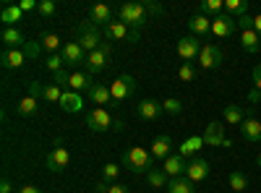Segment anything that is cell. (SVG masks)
<instances>
[{
  "label": "cell",
  "instance_id": "1",
  "mask_svg": "<svg viewBox=\"0 0 261 193\" xmlns=\"http://www.w3.org/2000/svg\"><path fill=\"white\" fill-rule=\"evenodd\" d=\"M120 162H123V167L130 170L134 175H146V173H151V170H154V157H151V152H146L144 146H130V149H125L123 157H120Z\"/></svg>",
  "mask_w": 261,
  "mask_h": 193
},
{
  "label": "cell",
  "instance_id": "2",
  "mask_svg": "<svg viewBox=\"0 0 261 193\" xmlns=\"http://www.w3.org/2000/svg\"><path fill=\"white\" fill-rule=\"evenodd\" d=\"M118 21H123L128 29L139 32L146 21H149V11H146L144 3H123V6L118 8Z\"/></svg>",
  "mask_w": 261,
  "mask_h": 193
},
{
  "label": "cell",
  "instance_id": "3",
  "mask_svg": "<svg viewBox=\"0 0 261 193\" xmlns=\"http://www.w3.org/2000/svg\"><path fill=\"white\" fill-rule=\"evenodd\" d=\"M76 34H79V45L86 50V55H89V52H94L99 45H102V29L99 26H94L92 24V21H81V24H79V29H76Z\"/></svg>",
  "mask_w": 261,
  "mask_h": 193
},
{
  "label": "cell",
  "instance_id": "4",
  "mask_svg": "<svg viewBox=\"0 0 261 193\" xmlns=\"http://www.w3.org/2000/svg\"><path fill=\"white\" fill-rule=\"evenodd\" d=\"M86 128H89L92 133H105V131H113L115 125V118L105 110V107H94V110L86 113Z\"/></svg>",
  "mask_w": 261,
  "mask_h": 193
},
{
  "label": "cell",
  "instance_id": "5",
  "mask_svg": "<svg viewBox=\"0 0 261 193\" xmlns=\"http://www.w3.org/2000/svg\"><path fill=\"white\" fill-rule=\"evenodd\" d=\"M110 94H113V102H125L136 94V78L130 73H120L113 84H110Z\"/></svg>",
  "mask_w": 261,
  "mask_h": 193
},
{
  "label": "cell",
  "instance_id": "6",
  "mask_svg": "<svg viewBox=\"0 0 261 193\" xmlns=\"http://www.w3.org/2000/svg\"><path fill=\"white\" fill-rule=\"evenodd\" d=\"M110 52H113V45L110 42H102V45L94 50V52H89L86 55V73H102L105 68H107V60H110Z\"/></svg>",
  "mask_w": 261,
  "mask_h": 193
},
{
  "label": "cell",
  "instance_id": "7",
  "mask_svg": "<svg viewBox=\"0 0 261 193\" xmlns=\"http://www.w3.org/2000/svg\"><path fill=\"white\" fill-rule=\"evenodd\" d=\"M199 63H201V68L204 71H214V68H220L222 63H225V52L220 45H214V42H206V45L201 47L199 52Z\"/></svg>",
  "mask_w": 261,
  "mask_h": 193
},
{
  "label": "cell",
  "instance_id": "8",
  "mask_svg": "<svg viewBox=\"0 0 261 193\" xmlns=\"http://www.w3.org/2000/svg\"><path fill=\"white\" fill-rule=\"evenodd\" d=\"M102 34L107 39H113V42H139V32L134 29H128L123 21H113V24H107L102 29Z\"/></svg>",
  "mask_w": 261,
  "mask_h": 193
},
{
  "label": "cell",
  "instance_id": "9",
  "mask_svg": "<svg viewBox=\"0 0 261 193\" xmlns=\"http://www.w3.org/2000/svg\"><path fill=\"white\" fill-rule=\"evenodd\" d=\"M71 164V152L63 146V141H55V149L47 154V170L50 173H63Z\"/></svg>",
  "mask_w": 261,
  "mask_h": 193
},
{
  "label": "cell",
  "instance_id": "10",
  "mask_svg": "<svg viewBox=\"0 0 261 193\" xmlns=\"http://www.w3.org/2000/svg\"><path fill=\"white\" fill-rule=\"evenodd\" d=\"M204 146H225V149L232 146V141L225 139V125L222 123L214 120V123L206 125V131H204Z\"/></svg>",
  "mask_w": 261,
  "mask_h": 193
},
{
  "label": "cell",
  "instance_id": "11",
  "mask_svg": "<svg viewBox=\"0 0 261 193\" xmlns=\"http://www.w3.org/2000/svg\"><path fill=\"white\" fill-rule=\"evenodd\" d=\"M241 136L248 144H261V120L253 118V107L246 110V120L241 123Z\"/></svg>",
  "mask_w": 261,
  "mask_h": 193
},
{
  "label": "cell",
  "instance_id": "12",
  "mask_svg": "<svg viewBox=\"0 0 261 193\" xmlns=\"http://www.w3.org/2000/svg\"><path fill=\"white\" fill-rule=\"evenodd\" d=\"M201 39L199 37H193V34H186V37H180L178 39V55L186 60V63H191L193 58H199V52H201Z\"/></svg>",
  "mask_w": 261,
  "mask_h": 193
},
{
  "label": "cell",
  "instance_id": "13",
  "mask_svg": "<svg viewBox=\"0 0 261 193\" xmlns=\"http://www.w3.org/2000/svg\"><path fill=\"white\" fill-rule=\"evenodd\" d=\"M209 173H212V167H209V162H206V159H201V157L191 159V162H188V167H186V178H188L191 183H201V180H206V178H209Z\"/></svg>",
  "mask_w": 261,
  "mask_h": 193
},
{
  "label": "cell",
  "instance_id": "14",
  "mask_svg": "<svg viewBox=\"0 0 261 193\" xmlns=\"http://www.w3.org/2000/svg\"><path fill=\"white\" fill-rule=\"evenodd\" d=\"M235 29H238V21H235L232 16H227V13H220L217 18H212V34H214L217 39L230 37Z\"/></svg>",
  "mask_w": 261,
  "mask_h": 193
},
{
  "label": "cell",
  "instance_id": "15",
  "mask_svg": "<svg viewBox=\"0 0 261 193\" xmlns=\"http://www.w3.org/2000/svg\"><path fill=\"white\" fill-rule=\"evenodd\" d=\"M162 113H165V110H162V102H157V99H141L139 107H136V115H139L141 120H146V123L160 120Z\"/></svg>",
  "mask_w": 261,
  "mask_h": 193
},
{
  "label": "cell",
  "instance_id": "16",
  "mask_svg": "<svg viewBox=\"0 0 261 193\" xmlns=\"http://www.w3.org/2000/svg\"><path fill=\"white\" fill-rule=\"evenodd\" d=\"M60 55L65 60V66H81V63H86V50L79 45V42H65Z\"/></svg>",
  "mask_w": 261,
  "mask_h": 193
},
{
  "label": "cell",
  "instance_id": "17",
  "mask_svg": "<svg viewBox=\"0 0 261 193\" xmlns=\"http://www.w3.org/2000/svg\"><path fill=\"white\" fill-rule=\"evenodd\" d=\"M186 167H188V162H186V157H183V154H170V157L162 162V170L167 173V178H170V180H172V178L186 175Z\"/></svg>",
  "mask_w": 261,
  "mask_h": 193
},
{
  "label": "cell",
  "instance_id": "18",
  "mask_svg": "<svg viewBox=\"0 0 261 193\" xmlns=\"http://www.w3.org/2000/svg\"><path fill=\"white\" fill-rule=\"evenodd\" d=\"M89 21H92L94 26L105 29L107 24H113V8H110V6H105V3L92 6V8H89Z\"/></svg>",
  "mask_w": 261,
  "mask_h": 193
},
{
  "label": "cell",
  "instance_id": "19",
  "mask_svg": "<svg viewBox=\"0 0 261 193\" xmlns=\"http://www.w3.org/2000/svg\"><path fill=\"white\" fill-rule=\"evenodd\" d=\"M92 87H94L92 73H86V71H76V73H71V78H68V92L81 94V92H89Z\"/></svg>",
  "mask_w": 261,
  "mask_h": 193
},
{
  "label": "cell",
  "instance_id": "20",
  "mask_svg": "<svg viewBox=\"0 0 261 193\" xmlns=\"http://www.w3.org/2000/svg\"><path fill=\"white\" fill-rule=\"evenodd\" d=\"M149 152H151V157H154V159H162V162H165V159L172 154V139H170V136H157L154 141H151Z\"/></svg>",
  "mask_w": 261,
  "mask_h": 193
},
{
  "label": "cell",
  "instance_id": "21",
  "mask_svg": "<svg viewBox=\"0 0 261 193\" xmlns=\"http://www.w3.org/2000/svg\"><path fill=\"white\" fill-rule=\"evenodd\" d=\"M3 45H6V50H21L27 45V39H24V34H21L16 26H8V29H3Z\"/></svg>",
  "mask_w": 261,
  "mask_h": 193
},
{
  "label": "cell",
  "instance_id": "22",
  "mask_svg": "<svg viewBox=\"0 0 261 193\" xmlns=\"http://www.w3.org/2000/svg\"><path fill=\"white\" fill-rule=\"evenodd\" d=\"M188 29H191V34L193 37H204L206 32H212V18L209 16H201V13H193L191 18H188Z\"/></svg>",
  "mask_w": 261,
  "mask_h": 193
},
{
  "label": "cell",
  "instance_id": "23",
  "mask_svg": "<svg viewBox=\"0 0 261 193\" xmlns=\"http://www.w3.org/2000/svg\"><path fill=\"white\" fill-rule=\"evenodd\" d=\"M86 94H89V99H92L97 107H105V104L113 102V94H110V87H107V84H94V87L86 92Z\"/></svg>",
  "mask_w": 261,
  "mask_h": 193
},
{
  "label": "cell",
  "instance_id": "24",
  "mask_svg": "<svg viewBox=\"0 0 261 193\" xmlns=\"http://www.w3.org/2000/svg\"><path fill=\"white\" fill-rule=\"evenodd\" d=\"M60 107L65 113H81L84 110V97L76 94V92H65L63 99H60Z\"/></svg>",
  "mask_w": 261,
  "mask_h": 193
},
{
  "label": "cell",
  "instance_id": "25",
  "mask_svg": "<svg viewBox=\"0 0 261 193\" xmlns=\"http://www.w3.org/2000/svg\"><path fill=\"white\" fill-rule=\"evenodd\" d=\"M0 60H3L6 68H21V66H24V60H27V55H24V50H3Z\"/></svg>",
  "mask_w": 261,
  "mask_h": 193
},
{
  "label": "cell",
  "instance_id": "26",
  "mask_svg": "<svg viewBox=\"0 0 261 193\" xmlns=\"http://www.w3.org/2000/svg\"><path fill=\"white\" fill-rule=\"evenodd\" d=\"M222 115H225V123L227 125H238V128H241V123L246 120V110H243L241 104H227Z\"/></svg>",
  "mask_w": 261,
  "mask_h": 193
},
{
  "label": "cell",
  "instance_id": "27",
  "mask_svg": "<svg viewBox=\"0 0 261 193\" xmlns=\"http://www.w3.org/2000/svg\"><path fill=\"white\" fill-rule=\"evenodd\" d=\"M167 193H196V183H191L186 175L172 178V180L167 183Z\"/></svg>",
  "mask_w": 261,
  "mask_h": 193
},
{
  "label": "cell",
  "instance_id": "28",
  "mask_svg": "<svg viewBox=\"0 0 261 193\" xmlns=\"http://www.w3.org/2000/svg\"><path fill=\"white\" fill-rule=\"evenodd\" d=\"M199 13L217 18L220 13H225V0H201V3H199Z\"/></svg>",
  "mask_w": 261,
  "mask_h": 193
},
{
  "label": "cell",
  "instance_id": "29",
  "mask_svg": "<svg viewBox=\"0 0 261 193\" xmlns=\"http://www.w3.org/2000/svg\"><path fill=\"white\" fill-rule=\"evenodd\" d=\"M21 18H24V11H21V6H6L3 13H0V21L6 24V29H8V26H16Z\"/></svg>",
  "mask_w": 261,
  "mask_h": 193
},
{
  "label": "cell",
  "instance_id": "30",
  "mask_svg": "<svg viewBox=\"0 0 261 193\" xmlns=\"http://www.w3.org/2000/svg\"><path fill=\"white\" fill-rule=\"evenodd\" d=\"M241 45H243L246 52L256 55V52L261 50V37H258L253 29H248V32H243V37H241Z\"/></svg>",
  "mask_w": 261,
  "mask_h": 193
},
{
  "label": "cell",
  "instance_id": "31",
  "mask_svg": "<svg viewBox=\"0 0 261 193\" xmlns=\"http://www.w3.org/2000/svg\"><path fill=\"white\" fill-rule=\"evenodd\" d=\"M37 110H39V102H37L34 97H29V94L16 104V113H18L21 118H32V115H37Z\"/></svg>",
  "mask_w": 261,
  "mask_h": 193
},
{
  "label": "cell",
  "instance_id": "32",
  "mask_svg": "<svg viewBox=\"0 0 261 193\" xmlns=\"http://www.w3.org/2000/svg\"><path fill=\"white\" fill-rule=\"evenodd\" d=\"M201 146H204V136H191V139H186V141L180 144V152H178V154H183V157L188 159V157H193L196 152H199Z\"/></svg>",
  "mask_w": 261,
  "mask_h": 193
},
{
  "label": "cell",
  "instance_id": "33",
  "mask_svg": "<svg viewBox=\"0 0 261 193\" xmlns=\"http://www.w3.org/2000/svg\"><path fill=\"white\" fill-rule=\"evenodd\" d=\"M146 183H149V188H167L170 178L162 167H154L151 173H146Z\"/></svg>",
  "mask_w": 261,
  "mask_h": 193
},
{
  "label": "cell",
  "instance_id": "34",
  "mask_svg": "<svg viewBox=\"0 0 261 193\" xmlns=\"http://www.w3.org/2000/svg\"><path fill=\"white\" fill-rule=\"evenodd\" d=\"M225 13L232 18H241L248 13V3L246 0H225Z\"/></svg>",
  "mask_w": 261,
  "mask_h": 193
},
{
  "label": "cell",
  "instance_id": "35",
  "mask_svg": "<svg viewBox=\"0 0 261 193\" xmlns=\"http://www.w3.org/2000/svg\"><path fill=\"white\" fill-rule=\"evenodd\" d=\"M39 42H42V47H45L47 52H58V50H63V42H60V37L55 34V32H45V34H42L39 37Z\"/></svg>",
  "mask_w": 261,
  "mask_h": 193
},
{
  "label": "cell",
  "instance_id": "36",
  "mask_svg": "<svg viewBox=\"0 0 261 193\" xmlns=\"http://www.w3.org/2000/svg\"><path fill=\"white\" fill-rule=\"evenodd\" d=\"M230 188H232L235 193H243V190L248 188L246 173H241V170H232V173H230Z\"/></svg>",
  "mask_w": 261,
  "mask_h": 193
},
{
  "label": "cell",
  "instance_id": "37",
  "mask_svg": "<svg viewBox=\"0 0 261 193\" xmlns=\"http://www.w3.org/2000/svg\"><path fill=\"white\" fill-rule=\"evenodd\" d=\"M118 175H120V164L107 162V164L102 167V180H105V183H115V180H118Z\"/></svg>",
  "mask_w": 261,
  "mask_h": 193
},
{
  "label": "cell",
  "instance_id": "38",
  "mask_svg": "<svg viewBox=\"0 0 261 193\" xmlns=\"http://www.w3.org/2000/svg\"><path fill=\"white\" fill-rule=\"evenodd\" d=\"M162 110H165L167 115H180V113H183V102H180L178 97H170V99L162 102Z\"/></svg>",
  "mask_w": 261,
  "mask_h": 193
},
{
  "label": "cell",
  "instance_id": "39",
  "mask_svg": "<svg viewBox=\"0 0 261 193\" xmlns=\"http://www.w3.org/2000/svg\"><path fill=\"white\" fill-rule=\"evenodd\" d=\"M63 94H65V92L58 87V84H47V87H45V102H58V104H60Z\"/></svg>",
  "mask_w": 261,
  "mask_h": 193
},
{
  "label": "cell",
  "instance_id": "40",
  "mask_svg": "<svg viewBox=\"0 0 261 193\" xmlns=\"http://www.w3.org/2000/svg\"><path fill=\"white\" fill-rule=\"evenodd\" d=\"M45 66H47L53 73H60V71H65V60H63L60 52H55V55H50V58L45 60Z\"/></svg>",
  "mask_w": 261,
  "mask_h": 193
},
{
  "label": "cell",
  "instance_id": "41",
  "mask_svg": "<svg viewBox=\"0 0 261 193\" xmlns=\"http://www.w3.org/2000/svg\"><path fill=\"white\" fill-rule=\"evenodd\" d=\"M37 11H39L42 18H53V16L58 13V6L53 3V0H39V8H37Z\"/></svg>",
  "mask_w": 261,
  "mask_h": 193
},
{
  "label": "cell",
  "instance_id": "42",
  "mask_svg": "<svg viewBox=\"0 0 261 193\" xmlns=\"http://www.w3.org/2000/svg\"><path fill=\"white\" fill-rule=\"evenodd\" d=\"M178 78H180V81H193V78H196V68H193V63H183L180 71H178Z\"/></svg>",
  "mask_w": 261,
  "mask_h": 193
},
{
  "label": "cell",
  "instance_id": "43",
  "mask_svg": "<svg viewBox=\"0 0 261 193\" xmlns=\"http://www.w3.org/2000/svg\"><path fill=\"white\" fill-rule=\"evenodd\" d=\"M45 87H47V84L32 81V84H29V97H34V99H45Z\"/></svg>",
  "mask_w": 261,
  "mask_h": 193
},
{
  "label": "cell",
  "instance_id": "44",
  "mask_svg": "<svg viewBox=\"0 0 261 193\" xmlns=\"http://www.w3.org/2000/svg\"><path fill=\"white\" fill-rule=\"evenodd\" d=\"M21 50H24L27 58H39V52L45 50V47H42V42H27V45L21 47Z\"/></svg>",
  "mask_w": 261,
  "mask_h": 193
},
{
  "label": "cell",
  "instance_id": "45",
  "mask_svg": "<svg viewBox=\"0 0 261 193\" xmlns=\"http://www.w3.org/2000/svg\"><path fill=\"white\" fill-rule=\"evenodd\" d=\"M55 76V81L53 84H58V87L63 89V87H68V78H71V73L68 71H60V73H53Z\"/></svg>",
  "mask_w": 261,
  "mask_h": 193
},
{
  "label": "cell",
  "instance_id": "46",
  "mask_svg": "<svg viewBox=\"0 0 261 193\" xmlns=\"http://www.w3.org/2000/svg\"><path fill=\"white\" fill-rule=\"evenodd\" d=\"M144 6H146L149 13H154V16H162V13H165V8H162L160 3H154V0H144Z\"/></svg>",
  "mask_w": 261,
  "mask_h": 193
},
{
  "label": "cell",
  "instance_id": "47",
  "mask_svg": "<svg viewBox=\"0 0 261 193\" xmlns=\"http://www.w3.org/2000/svg\"><path fill=\"white\" fill-rule=\"evenodd\" d=\"M235 21H238V26H241L243 32L253 29V16H248V13H246V16H241V18H235Z\"/></svg>",
  "mask_w": 261,
  "mask_h": 193
},
{
  "label": "cell",
  "instance_id": "48",
  "mask_svg": "<svg viewBox=\"0 0 261 193\" xmlns=\"http://www.w3.org/2000/svg\"><path fill=\"white\" fill-rule=\"evenodd\" d=\"M251 81H253V89H258L261 92V63L253 68V73H251Z\"/></svg>",
  "mask_w": 261,
  "mask_h": 193
},
{
  "label": "cell",
  "instance_id": "49",
  "mask_svg": "<svg viewBox=\"0 0 261 193\" xmlns=\"http://www.w3.org/2000/svg\"><path fill=\"white\" fill-rule=\"evenodd\" d=\"M107 193H130L125 185H120V183H110L107 185Z\"/></svg>",
  "mask_w": 261,
  "mask_h": 193
},
{
  "label": "cell",
  "instance_id": "50",
  "mask_svg": "<svg viewBox=\"0 0 261 193\" xmlns=\"http://www.w3.org/2000/svg\"><path fill=\"white\" fill-rule=\"evenodd\" d=\"M18 6H21V11H24V13H27V11H34V8H39V3H34V0H21Z\"/></svg>",
  "mask_w": 261,
  "mask_h": 193
},
{
  "label": "cell",
  "instance_id": "51",
  "mask_svg": "<svg viewBox=\"0 0 261 193\" xmlns=\"http://www.w3.org/2000/svg\"><path fill=\"white\" fill-rule=\"evenodd\" d=\"M18 193H42V190H39L37 185H21V188H18Z\"/></svg>",
  "mask_w": 261,
  "mask_h": 193
},
{
  "label": "cell",
  "instance_id": "52",
  "mask_svg": "<svg viewBox=\"0 0 261 193\" xmlns=\"http://www.w3.org/2000/svg\"><path fill=\"white\" fill-rule=\"evenodd\" d=\"M0 193H11V180H8V178L0 180Z\"/></svg>",
  "mask_w": 261,
  "mask_h": 193
},
{
  "label": "cell",
  "instance_id": "53",
  "mask_svg": "<svg viewBox=\"0 0 261 193\" xmlns=\"http://www.w3.org/2000/svg\"><path fill=\"white\" fill-rule=\"evenodd\" d=\"M253 32L261 37V13H258V16H253Z\"/></svg>",
  "mask_w": 261,
  "mask_h": 193
},
{
  "label": "cell",
  "instance_id": "54",
  "mask_svg": "<svg viewBox=\"0 0 261 193\" xmlns=\"http://www.w3.org/2000/svg\"><path fill=\"white\" fill-rule=\"evenodd\" d=\"M248 99H251V102H258V99H261V92H258V89H251V92H248Z\"/></svg>",
  "mask_w": 261,
  "mask_h": 193
},
{
  "label": "cell",
  "instance_id": "55",
  "mask_svg": "<svg viewBox=\"0 0 261 193\" xmlns=\"http://www.w3.org/2000/svg\"><path fill=\"white\" fill-rule=\"evenodd\" d=\"M107 185H110V183H105V180H99L94 190H97V193H107Z\"/></svg>",
  "mask_w": 261,
  "mask_h": 193
},
{
  "label": "cell",
  "instance_id": "56",
  "mask_svg": "<svg viewBox=\"0 0 261 193\" xmlns=\"http://www.w3.org/2000/svg\"><path fill=\"white\" fill-rule=\"evenodd\" d=\"M123 128H125V123H123L120 118H115V125H113V131H123Z\"/></svg>",
  "mask_w": 261,
  "mask_h": 193
},
{
  "label": "cell",
  "instance_id": "57",
  "mask_svg": "<svg viewBox=\"0 0 261 193\" xmlns=\"http://www.w3.org/2000/svg\"><path fill=\"white\" fill-rule=\"evenodd\" d=\"M256 164H258V167H261V154H258V157H256Z\"/></svg>",
  "mask_w": 261,
  "mask_h": 193
}]
</instances>
